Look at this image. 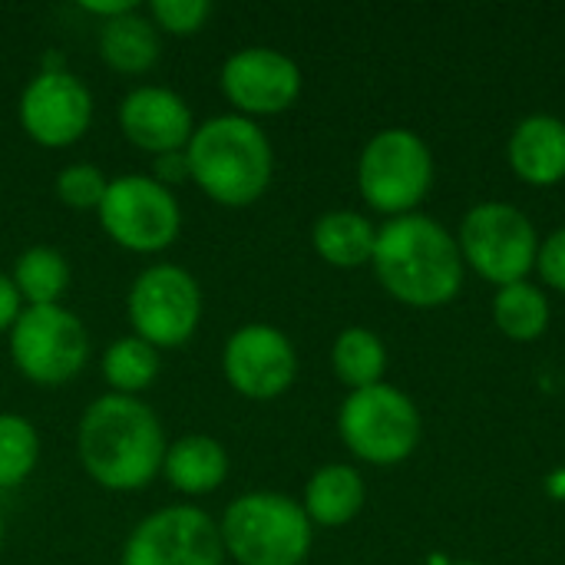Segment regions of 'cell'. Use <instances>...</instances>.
I'll return each instance as SVG.
<instances>
[{"label":"cell","instance_id":"cell-1","mask_svg":"<svg viewBox=\"0 0 565 565\" xmlns=\"http://www.w3.org/2000/svg\"><path fill=\"white\" fill-rule=\"evenodd\" d=\"M166 427L142 397L103 394L76 420V460L106 493L149 490L162 473Z\"/></svg>","mask_w":565,"mask_h":565},{"label":"cell","instance_id":"cell-2","mask_svg":"<svg viewBox=\"0 0 565 565\" xmlns=\"http://www.w3.org/2000/svg\"><path fill=\"white\" fill-rule=\"evenodd\" d=\"M371 268L384 291L411 308L447 305L463 285V255L457 238L417 212L377 228Z\"/></svg>","mask_w":565,"mask_h":565},{"label":"cell","instance_id":"cell-3","mask_svg":"<svg viewBox=\"0 0 565 565\" xmlns=\"http://www.w3.org/2000/svg\"><path fill=\"white\" fill-rule=\"evenodd\" d=\"M185 162L189 182L222 209L255 205L275 179V146L268 132L235 113L199 122L185 146Z\"/></svg>","mask_w":565,"mask_h":565},{"label":"cell","instance_id":"cell-4","mask_svg":"<svg viewBox=\"0 0 565 565\" xmlns=\"http://www.w3.org/2000/svg\"><path fill=\"white\" fill-rule=\"evenodd\" d=\"M225 559L238 565H301L311 553L315 526L301 503L278 490H248L218 516Z\"/></svg>","mask_w":565,"mask_h":565},{"label":"cell","instance_id":"cell-5","mask_svg":"<svg viewBox=\"0 0 565 565\" xmlns=\"http://www.w3.org/2000/svg\"><path fill=\"white\" fill-rule=\"evenodd\" d=\"M202 311L205 295L199 278L175 262L146 265L126 291L129 334L152 344L159 354L185 348L202 324Z\"/></svg>","mask_w":565,"mask_h":565},{"label":"cell","instance_id":"cell-6","mask_svg":"<svg viewBox=\"0 0 565 565\" xmlns=\"http://www.w3.org/2000/svg\"><path fill=\"white\" fill-rule=\"evenodd\" d=\"M89 331L66 305L23 308L7 334L10 364L33 387H63L76 381L89 364Z\"/></svg>","mask_w":565,"mask_h":565},{"label":"cell","instance_id":"cell-7","mask_svg":"<svg viewBox=\"0 0 565 565\" xmlns=\"http://www.w3.org/2000/svg\"><path fill=\"white\" fill-rule=\"evenodd\" d=\"M103 235L129 255H162L182 235L179 195L149 172L113 175L96 209Z\"/></svg>","mask_w":565,"mask_h":565},{"label":"cell","instance_id":"cell-8","mask_svg":"<svg viewBox=\"0 0 565 565\" xmlns=\"http://www.w3.org/2000/svg\"><path fill=\"white\" fill-rule=\"evenodd\" d=\"M434 185V156L411 129H381L358 159L361 199L391 218L411 215Z\"/></svg>","mask_w":565,"mask_h":565},{"label":"cell","instance_id":"cell-9","mask_svg":"<svg viewBox=\"0 0 565 565\" xmlns=\"http://www.w3.org/2000/svg\"><path fill=\"white\" fill-rule=\"evenodd\" d=\"M338 434L358 460L394 467L417 450L420 414L401 387L374 384L344 397L338 411Z\"/></svg>","mask_w":565,"mask_h":565},{"label":"cell","instance_id":"cell-10","mask_svg":"<svg viewBox=\"0 0 565 565\" xmlns=\"http://www.w3.org/2000/svg\"><path fill=\"white\" fill-rule=\"evenodd\" d=\"M457 245L463 262L500 288L526 281L540 255V235L533 222L510 202L473 205L460 222Z\"/></svg>","mask_w":565,"mask_h":565},{"label":"cell","instance_id":"cell-11","mask_svg":"<svg viewBox=\"0 0 565 565\" xmlns=\"http://www.w3.org/2000/svg\"><path fill=\"white\" fill-rule=\"evenodd\" d=\"M119 565H225L218 520L195 503L159 507L129 530Z\"/></svg>","mask_w":565,"mask_h":565},{"label":"cell","instance_id":"cell-12","mask_svg":"<svg viewBox=\"0 0 565 565\" xmlns=\"http://www.w3.org/2000/svg\"><path fill=\"white\" fill-rule=\"evenodd\" d=\"M96 116L93 89L73 70H36L17 96L20 132L50 152L76 146Z\"/></svg>","mask_w":565,"mask_h":565},{"label":"cell","instance_id":"cell-13","mask_svg":"<svg viewBox=\"0 0 565 565\" xmlns=\"http://www.w3.org/2000/svg\"><path fill=\"white\" fill-rule=\"evenodd\" d=\"M301 66L275 46H242L218 66V89L235 116L268 119L288 113L301 96Z\"/></svg>","mask_w":565,"mask_h":565},{"label":"cell","instance_id":"cell-14","mask_svg":"<svg viewBox=\"0 0 565 565\" xmlns=\"http://www.w3.org/2000/svg\"><path fill=\"white\" fill-rule=\"evenodd\" d=\"M222 377L238 397L252 404L278 401L298 377V351L291 338L275 324H242L222 344Z\"/></svg>","mask_w":565,"mask_h":565},{"label":"cell","instance_id":"cell-15","mask_svg":"<svg viewBox=\"0 0 565 565\" xmlns=\"http://www.w3.org/2000/svg\"><path fill=\"white\" fill-rule=\"evenodd\" d=\"M116 126L132 149L156 159L166 152H182L199 122L182 93L159 83H139L119 99Z\"/></svg>","mask_w":565,"mask_h":565},{"label":"cell","instance_id":"cell-16","mask_svg":"<svg viewBox=\"0 0 565 565\" xmlns=\"http://www.w3.org/2000/svg\"><path fill=\"white\" fill-rule=\"evenodd\" d=\"M232 470V457L222 440L209 434H185L169 440L162 457V480L189 500L209 497L225 487Z\"/></svg>","mask_w":565,"mask_h":565},{"label":"cell","instance_id":"cell-17","mask_svg":"<svg viewBox=\"0 0 565 565\" xmlns=\"http://www.w3.org/2000/svg\"><path fill=\"white\" fill-rule=\"evenodd\" d=\"M513 172L530 185H556L565 179V122L556 116H526L507 146Z\"/></svg>","mask_w":565,"mask_h":565},{"label":"cell","instance_id":"cell-18","mask_svg":"<svg viewBox=\"0 0 565 565\" xmlns=\"http://www.w3.org/2000/svg\"><path fill=\"white\" fill-rule=\"evenodd\" d=\"M96 50L99 60L119 73V76H146L156 70L159 56H162V33L156 30V23L146 17L142 7L99 23V36H96Z\"/></svg>","mask_w":565,"mask_h":565},{"label":"cell","instance_id":"cell-19","mask_svg":"<svg viewBox=\"0 0 565 565\" xmlns=\"http://www.w3.org/2000/svg\"><path fill=\"white\" fill-rule=\"evenodd\" d=\"M364 497H367L364 477L351 463H324L308 477L305 497L298 503L311 520V526L338 530L348 526L364 510Z\"/></svg>","mask_w":565,"mask_h":565},{"label":"cell","instance_id":"cell-20","mask_svg":"<svg viewBox=\"0 0 565 565\" xmlns=\"http://www.w3.org/2000/svg\"><path fill=\"white\" fill-rule=\"evenodd\" d=\"M311 245L324 265L351 271V268L371 265L374 245H377V228L361 212L331 209L315 222Z\"/></svg>","mask_w":565,"mask_h":565},{"label":"cell","instance_id":"cell-21","mask_svg":"<svg viewBox=\"0 0 565 565\" xmlns=\"http://www.w3.org/2000/svg\"><path fill=\"white\" fill-rule=\"evenodd\" d=\"M10 281L20 291L26 308L63 305L70 285H73V268H70V258L60 248L30 245L13 258Z\"/></svg>","mask_w":565,"mask_h":565},{"label":"cell","instance_id":"cell-22","mask_svg":"<svg viewBox=\"0 0 565 565\" xmlns=\"http://www.w3.org/2000/svg\"><path fill=\"white\" fill-rule=\"evenodd\" d=\"M159 371L162 354L136 334L116 338L99 358V377L106 384V394L119 397H142L159 381Z\"/></svg>","mask_w":565,"mask_h":565},{"label":"cell","instance_id":"cell-23","mask_svg":"<svg viewBox=\"0 0 565 565\" xmlns=\"http://www.w3.org/2000/svg\"><path fill=\"white\" fill-rule=\"evenodd\" d=\"M331 367L334 377L351 391L384 384V371H387L384 341L367 328H344L331 344Z\"/></svg>","mask_w":565,"mask_h":565},{"label":"cell","instance_id":"cell-24","mask_svg":"<svg viewBox=\"0 0 565 565\" xmlns=\"http://www.w3.org/2000/svg\"><path fill=\"white\" fill-rule=\"evenodd\" d=\"M493 321L513 341H536L550 328V301L530 281L507 285L493 298Z\"/></svg>","mask_w":565,"mask_h":565},{"label":"cell","instance_id":"cell-25","mask_svg":"<svg viewBox=\"0 0 565 565\" xmlns=\"http://www.w3.org/2000/svg\"><path fill=\"white\" fill-rule=\"evenodd\" d=\"M40 430L26 414L0 411V490L23 487L40 463Z\"/></svg>","mask_w":565,"mask_h":565},{"label":"cell","instance_id":"cell-26","mask_svg":"<svg viewBox=\"0 0 565 565\" xmlns=\"http://www.w3.org/2000/svg\"><path fill=\"white\" fill-rule=\"evenodd\" d=\"M106 185H109V175L96 162H70L56 172L53 192L63 209L96 215V209L106 195Z\"/></svg>","mask_w":565,"mask_h":565},{"label":"cell","instance_id":"cell-27","mask_svg":"<svg viewBox=\"0 0 565 565\" xmlns=\"http://www.w3.org/2000/svg\"><path fill=\"white\" fill-rule=\"evenodd\" d=\"M146 17L156 23L162 36H195L205 30L212 17L209 0H149Z\"/></svg>","mask_w":565,"mask_h":565},{"label":"cell","instance_id":"cell-28","mask_svg":"<svg viewBox=\"0 0 565 565\" xmlns=\"http://www.w3.org/2000/svg\"><path fill=\"white\" fill-rule=\"evenodd\" d=\"M536 271L553 291H565V228H556L546 242H540Z\"/></svg>","mask_w":565,"mask_h":565},{"label":"cell","instance_id":"cell-29","mask_svg":"<svg viewBox=\"0 0 565 565\" xmlns=\"http://www.w3.org/2000/svg\"><path fill=\"white\" fill-rule=\"evenodd\" d=\"M149 175L166 185V189H179L189 182V162H185V149L182 152H166V156H156L152 166H149Z\"/></svg>","mask_w":565,"mask_h":565},{"label":"cell","instance_id":"cell-30","mask_svg":"<svg viewBox=\"0 0 565 565\" xmlns=\"http://www.w3.org/2000/svg\"><path fill=\"white\" fill-rule=\"evenodd\" d=\"M23 298L10 281V271H0V334H10V328L17 324L20 311H23Z\"/></svg>","mask_w":565,"mask_h":565},{"label":"cell","instance_id":"cell-31","mask_svg":"<svg viewBox=\"0 0 565 565\" xmlns=\"http://www.w3.org/2000/svg\"><path fill=\"white\" fill-rule=\"evenodd\" d=\"M79 10H83L86 17H96L99 23H106V20H116V17H122V13L136 10V3H132V0H83Z\"/></svg>","mask_w":565,"mask_h":565},{"label":"cell","instance_id":"cell-32","mask_svg":"<svg viewBox=\"0 0 565 565\" xmlns=\"http://www.w3.org/2000/svg\"><path fill=\"white\" fill-rule=\"evenodd\" d=\"M3 540H7V520H3V510H0V550H3Z\"/></svg>","mask_w":565,"mask_h":565},{"label":"cell","instance_id":"cell-33","mask_svg":"<svg viewBox=\"0 0 565 565\" xmlns=\"http://www.w3.org/2000/svg\"><path fill=\"white\" fill-rule=\"evenodd\" d=\"M460 565H483V563H460Z\"/></svg>","mask_w":565,"mask_h":565}]
</instances>
